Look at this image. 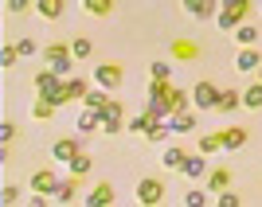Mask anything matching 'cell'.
Segmentation results:
<instances>
[{
  "label": "cell",
  "mask_w": 262,
  "mask_h": 207,
  "mask_svg": "<svg viewBox=\"0 0 262 207\" xmlns=\"http://www.w3.org/2000/svg\"><path fill=\"white\" fill-rule=\"evenodd\" d=\"M43 59H47V66L59 71V75H71V66L78 63L75 51H71V43H43Z\"/></svg>",
  "instance_id": "obj_1"
},
{
  "label": "cell",
  "mask_w": 262,
  "mask_h": 207,
  "mask_svg": "<svg viewBox=\"0 0 262 207\" xmlns=\"http://www.w3.org/2000/svg\"><path fill=\"white\" fill-rule=\"evenodd\" d=\"M219 98H223V90H219L211 78H200L196 86H192V106L196 109H215Z\"/></svg>",
  "instance_id": "obj_2"
},
{
  "label": "cell",
  "mask_w": 262,
  "mask_h": 207,
  "mask_svg": "<svg viewBox=\"0 0 262 207\" xmlns=\"http://www.w3.org/2000/svg\"><path fill=\"white\" fill-rule=\"evenodd\" d=\"M164 199V180L161 176H145L141 184H137V203L141 207H157Z\"/></svg>",
  "instance_id": "obj_3"
},
{
  "label": "cell",
  "mask_w": 262,
  "mask_h": 207,
  "mask_svg": "<svg viewBox=\"0 0 262 207\" xmlns=\"http://www.w3.org/2000/svg\"><path fill=\"white\" fill-rule=\"evenodd\" d=\"M90 78H94L98 86H106L110 94H114V90L121 86V78H125V71H121V63H98V66H94V75H90Z\"/></svg>",
  "instance_id": "obj_4"
},
{
  "label": "cell",
  "mask_w": 262,
  "mask_h": 207,
  "mask_svg": "<svg viewBox=\"0 0 262 207\" xmlns=\"http://www.w3.org/2000/svg\"><path fill=\"white\" fill-rule=\"evenodd\" d=\"M82 149H86V141H82V137H63V141L51 145V156H55L59 164H71L78 153H82Z\"/></svg>",
  "instance_id": "obj_5"
},
{
  "label": "cell",
  "mask_w": 262,
  "mask_h": 207,
  "mask_svg": "<svg viewBox=\"0 0 262 207\" xmlns=\"http://www.w3.org/2000/svg\"><path fill=\"white\" fill-rule=\"evenodd\" d=\"M59 172L55 168H39V172H32V192H43V196H55L59 192Z\"/></svg>",
  "instance_id": "obj_6"
},
{
  "label": "cell",
  "mask_w": 262,
  "mask_h": 207,
  "mask_svg": "<svg viewBox=\"0 0 262 207\" xmlns=\"http://www.w3.org/2000/svg\"><path fill=\"white\" fill-rule=\"evenodd\" d=\"M180 4H184L188 12H192V16H196V20H215L219 16V8H223V0H180Z\"/></svg>",
  "instance_id": "obj_7"
},
{
  "label": "cell",
  "mask_w": 262,
  "mask_h": 207,
  "mask_svg": "<svg viewBox=\"0 0 262 207\" xmlns=\"http://www.w3.org/2000/svg\"><path fill=\"white\" fill-rule=\"evenodd\" d=\"M180 172H184L188 180H208V172H211V168H208V160H204V153H196V156L188 153V160L180 164Z\"/></svg>",
  "instance_id": "obj_8"
},
{
  "label": "cell",
  "mask_w": 262,
  "mask_h": 207,
  "mask_svg": "<svg viewBox=\"0 0 262 207\" xmlns=\"http://www.w3.org/2000/svg\"><path fill=\"white\" fill-rule=\"evenodd\" d=\"M258 63H262V55L254 51V43H251V47H239V55H235V66H239L243 75H254V71H258Z\"/></svg>",
  "instance_id": "obj_9"
},
{
  "label": "cell",
  "mask_w": 262,
  "mask_h": 207,
  "mask_svg": "<svg viewBox=\"0 0 262 207\" xmlns=\"http://www.w3.org/2000/svg\"><path fill=\"white\" fill-rule=\"evenodd\" d=\"M168 125H172V133H192L196 129V106L192 109H176L172 118H168Z\"/></svg>",
  "instance_id": "obj_10"
},
{
  "label": "cell",
  "mask_w": 262,
  "mask_h": 207,
  "mask_svg": "<svg viewBox=\"0 0 262 207\" xmlns=\"http://www.w3.org/2000/svg\"><path fill=\"white\" fill-rule=\"evenodd\" d=\"M75 129L82 133V137H90L94 129H102V113L98 109H82V113L75 118Z\"/></svg>",
  "instance_id": "obj_11"
},
{
  "label": "cell",
  "mask_w": 262,
  "mask_h": 207,
  "mask_svg": "<svg viewBox=\"0 0 262 207\" xmlns=\"http://www.w3.org/2000/svg\"><path fill=\"white\" fill-rule=\"evenodd\" d=\"M90 207H110V203H118V192H114V184H98L94 192L86 196Z\"/></svg>",
  "instance_id": "obj_12"
},
{
  "label": "cell",
  "mask_w": 262,
  "mask_h": 207,
  "mask_svg": "<svg viewBox=\"0 0 262 207\" xmlns=\"http://www.w3.org/2000/svg\"><path fill=\"white\" fill-rule=\"evenodd\" d=\"M90 86H94L90 78H82V75H67V98H71V102H82Z\"/></svg>",
  "instance_id": "obj_13"
},
{
  "label": "cell",
  "mask_w": 262,
  "mask_h": 207,
  "mask_svg": "<svg viewBox=\"0 0 262 207\" xmlns=\"http://www.w3.org/2000/svg\"><path fill=\"white\" fill-rule=\"evenodd\" d=\"M78 184H82V176H67L63 184H59V192H55V203H75L78 199Z\"/></svg>",
  "instance_id": "obj_14"
},
{
  "label": "cell",
  "mask_w": 262,
  "mask_h": 207,
  "mask_svg": "<svg viewBox=\"0 0 262 207\" xmlns=\"http://www.w3.org/2000/svg\"><path fill=\"white\" fill-rule=\"evenodd\" d=\"M231 188V168H211L208 172V192L219 196V192H227Z\"/></svg>",
  "instance_id": "obj_15"
},
{
  "label": "cell",
  "mask_w": 262,
  "mask_h": 207,
  "mask_svg": "<svg viewBox=\"0 0 262 207\" xmlns=\"http://www.w3.org/2000/svg\"><path fill=\"white\" fill-rule=\"evenodd\" d=\"M82 12H86V16H98V20H106L110 12H118V0H82Z\"/></svg>",
  "instance_id": "obj_16"
},
{
  "label": "cell",
  "mask_w": 262,
  "mask_h": 207,
  "mask_svg": "<svg viewBox=\"0 0 262 207\" xmlns=\"http://www.w3.org/2000/svg\"><path fill=\"white\" fill-rule=\"evenodd\" d=\"M247 141H251V129H243V125H231V129H223V149H243Z\"/></svg>",
  "instance_id": "obj_17"
},
{
  "label": "cell",
  "mask_w": 262,
  "mask_h": 207,
  "mask_svg": "<svg viewBox=\"0 0 262 207\" xmlns=\"http://www.w3.org/2000/svg\"><path fill=\"white\" fill-rule=\"evenodd\" d=\"M35 12H39L43 20H59L67 12V0H35Z\"/></svg>",
  "instance_id": "obj_18"
},
{
  "label": "cell",
  "mask_w": 262,
  "mask_h": 207,
  "mask_svg": "<svg viewBox=\"0 0 262 207\" xmlns=\"http://www.w3.org/2000/svg\"><path fill=\"white\" fill-rule=\"evenodd\" d=\"M243 106L247 109H262V78H254L251 86H243Z\"/></svg>",
  "instance_id": "obj_19"
},
{
  "label": "cell",
  "mask_w": 262,
  "mask_h": 207,
  "mask_svg": "<svg viewBox=\"0 0 262 207\" xmlns=\"http://www.w3.org/2000/svg\"><path fill=\"white\" fill-rule=\"evenodd\" d=\"M239 106H243V90H223V98H219L215 113H235Z\"/></svg>",
  "instance_id": "obj_20"
},
{
  "label": "cell",
  "mask_w": 262,
  "mask_h": 207,
  "mask_svg": "<svg viewBox=\"0 0 262 207\" xmlns=\"http://www.w3.org/2000/svg\"><path fill=\"white\" fill-rule=\"evenodd\" d=\"M168 51H172L176 59H200V47L192 43V39H172V43H168Z\"/></svg>",
  "instance_id": "obj_21"
},
{
  "label": "cell",
  "mask_w": 262,
  "mask_h": 207,
  "mask_svg": "<svg viewBox=\"0 0 262 207\" xmlns=\"http://www.w3.org/2000/svg\"><path fill=\"white\" fill-rule=\"evenodd\" d=\"M168 106H172V113H176V109H192V90L172 86V90H168Z\"/></svg>",
  "instance_id": "obj_22"
},
{
  "label": "cell",
  "mask_w": 262,
  "mask_h": 207,
  "mask_svg": "<svg viewBox=\"0 0 262 207\" xmlns=\"http://www.w3.org/2000/svg\"><path fill=\"white\" fill-rule=\"evenodd\" d=\"M243 20H247V16H239V12H227V8H219L215 28H219V32H235V28H239Z\"/></svg>",
  "instance_id": "obj_23"
},
{
  "label": "cell",
  "mask_w": 262,
  "mask_h": 207,
  "mask_svg": "<svg viewBox=\"0 0 262 207\" xmlns=\"http://www.w3.org/2000/svg\"><path fill=\"white\" fill-rule=\"evenodd\" d=\"M145 137H149V145H161V141L172 137V125H168V121H153V125L145 129Z\"/></svg>",
  "instance_id": "obj_24"
},
{
  "label": "cell",
  "mask_w": 262,
  "mask_h": 207,
  "mask_svg": "<svg viewBox=\"0 0 262 207\" xmlns=\"http://www.w3.org/2000/svg\"><path fill=\"white\" fill-rule=\"evenodd\" d=\"M161 160H164V168H176V172H180V164L188 160V149H184V145H172V149H164Z\"/></svg>",
  "instance_id": "obj_25"
},
{
  "label": "cell",
  "mask_w": 262,
  "mask_h": 207,
  "mask_svg": "<svg viewBox=\"0 0 262 207\" xmlns=\"http://www.w3.org/2000/svg\"><path fill=\"white\" fill-rule=\"evenodd\" d=\"M67 168H71V176H90V168H94V156H90L86 149H82V153H78L75 160L67 164Z\"/></svg>",
  "instance_id": "obj_26"
},
{
  "label": "cell",
  "mask_w": 262,
  "mask_h": 207,
  "mask_svg": "<svg viewBox=\"0 0 262 207\" xmlns=\"http://www.w3.org/2000/svg\"><path fill=\"white\" fill-rule=\"evenodd\" d=\"M235 43H243V47L258 43V28H254V24H247V20H243L239 28H235Z\"/></svg>",
  "instance_id": "obj_27"
},
{
  "label": "cell",
  "mask_w": 262,
  "mask_h": 207,
  "mask_svg": "<svg viewBox=\"0 0 262 207\" xmlns=\"http://www.w3.org/2000/svg\"><path fill=\"white\" fill-rule=\"evenodd\" d=\"M219 149H223V133H208V137H200V153H204V156L219 153Z\"/></svg>",
  "instance_id": "obj_28"
},
{
  "label": "cell",
  "mask_w": 262,
  "mask_h": 207,
  "mask_svg": "<svg viewBox=\"0 0 262 207\" xmlns=\"http://www.w3.org/2000/svg\"><path fill=\"white\" fill-rule=\"evenodd\" d=\"M71 51H75V59H90V55H94V39L78 35V39H71Z\"/></svg>",
  "instance_id": "obj_29"
},
{
  "label": "cell",
  "mask_w": 262,
  "mask_h": 207,
  "mask_svg": "<svg viewBox=\"0 0 262 207\" xmlns=\"http://www.w3.org/2000/svg\"><path fill=\"white\" fill-rule=\"evenodd\" d=\"M55 109H59V106H51V102L39 98V102L32 106V118H35V121H51V118H55Z\"/></svg>",
  "instance_id": "obj_30"
},
{
  "label": "cell",
  "mask_w": 262,
  "mask_h": 207,
  "mask_svg": "<svg viewBox=\"0 0 262 207\" xmlns=\"http://www.w3.org/2000/svg\"><path fill=\"white\" fill-rule=\"evenodd\" d=\"M4 8L12 16H28V12H35V0H4Z\"/></svg>",
  "instance_id": "obj_31"
},
{
  "label": "cell",
  "mask_w": 262,
  "mask_h": 207,
  "mask_svg": "<svg viewBox=\"0 0 262 207\" xmlns=\"http://www.w3.org/2000/svg\"><path fill=\"white\" fill-rule=\"evenodd\" d=\"M121 129H125V113H118V118H106V121H102V133H106V137H118Z\"/></svg>",
  "instance_id": "obj_32"
},
{
  "label": "cell",
  "mask_w": 262,
  "mask_h": 207,
  "mask_svg": "<svg viewBox=\"0 0 262 207\" xmlns=\"http://www.w3.org/2000/svg\"><path fill=\"white\" fill-rule=\"evenodd\" d=\"M16 51H20V59H32V55H43V47L35 39H16Z\"/></svg>",
  "instance_id": "obj_33"
},
{
  "label": "cell",
  "mask_w": 262,
  "mask_h": 207,
  "mask_svg": "<svg viewBox=\"0 0 262 207\" xmlns=\"http://www.w3.org/2000/svg\"><path fill=\"white\" fill-rule=\"evenodd\" d=\"M184 203H188V207H204V203H211V192H200V188H192V192L184 196Z\"/></svg>",
  "instance_id": "obj_34"
},
{
  "label": "cell",
  "mask_w": 262,
  "mask_h": 207,
  "mask_svg": "<svg viewBox=\"0 0 262 207\" xmlns=\"http://www.w3.org/2000/svg\"><path fill=\"white\" fill-rule=\"evenodd\" d=\"M215 203H219V207H243V196L227 188V192H219V196H215Z\"/></svg>",
  "instance_id": "obj_35"
},
{
  "label": "cell",
  "mask_w": 262,
  "mask_h": 207,
  "mask_svg": "<svg viewBox=\"0 0 262 207\" xmlns=\"http://www.w3.org/2000/svg\"><path fill=\"white\" fill-rule=\"evenodd\" d=\"M223 8H227V12H239V16H251L254 0H223Z\"/></svg>",
  "instance_id": "obj_36"
},
{
  "label": "cell",
  "mask_w": 262,
  "mask_h": 207,
  "mask_svg": "<svg viewBox=\"0 0 262 207\" xmlns=\"http://www.w3.org/2000/svg\"><path fill=\"white\" fill-rule=\"evenodd\" d=\"M149 78H172V66L164 59H157V63H149Z\"/></svg>",
  "instance_id": "obj_37"
},
{
  "label": "cell",
  "mask_w": 262,
  "mask_h": 207,
  "mask_svg": "<svg viewBox=\"0 0 262 207\" xmlns=\"http://www.w3.org/2000/svg\"><path fill=\"white\" fill-rule=\"evenodd\" d=\"M0 203H20V188L4 184V188H0Z\"/></svg>",
  "instance_id": "obj_38"
},
{
  "label": "cell",
  "mask_w": 262,
  "mask_h": 207,
  "mask_svg": "<svg viewBox=\"0 0 262 207\" xmlns=\"http://www.w3.org/2000/svg\"><path fill=\"white\" fill-rule=\"evenodd\" d=\"M16 59H20V51H16V43H4V47H0V63H4V66H12V63H16Z\"/></svg>",
  "instance_id": "obj_39"
},
{
  "label": "cell",
  "mask_w": 262,
  "mask_h": 207,
  "mask_svg": "<svg viewBox=\"0 0 262 207\" xmlns=\"http://www.w3.org/2000/svg\"><path fill=\"white\" fill-rule=\"evenodd\" d=\"M149 125H153V121H149V118L141 113V118H133V121H129V133H145Z\"/></svg>",
  "instance_id": "obj_40"
},
{
  "label": "cell",
  "mask_w": 262,
  "mask_h": 207,
  "mask_svg": "<svg viewBox=\"0 0 262 207\" xmlns=\"http://www.w3.org/2000/svg\"><path fill=\"white\" fill-rule=\"evenodd\" d=\"M12 137H16V125H12V121H4V125H0V145H8Z\"/></svg>",
  "instance_id": "obj_41"
},
{
  "label": "cell",
  "mask_w": 262,
  "mask_h": 207,
  "mask_svg": "<svg viewBox=\"0 0 262 207\" xmlns=\"http://www.w3.org/2000/svg\"><path fill=\"white\" fill-rule=\"evenodd\" d=\"M254 78H262V63H258V71H254Z\"/></svg>",
  "instance_id": "obj_42"
}]
</instances>
